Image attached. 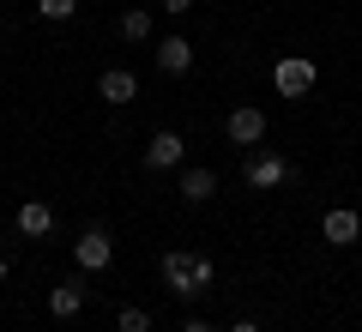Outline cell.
<instances>
[{
	"label": "cell",
	"instance_id": "cell-2",
	"mask_svg": "<svg viewBox=\"0 0 362 332\" xmlns=\"http://www.w3.org/2000/svg\"><path fill=\"white\" fill-rule=\"evenodd\" d=\"M314 79H320V67H314L308 55H284V61L272 67V85H278V97H308Z\"/></svg>",
	"mask_w": 362,
	"mask_h": 332
},
{
	"label": "cell",
	"instance_id": "cell-5",
	"mask_svg": "<svg viewBox=\"0 0 362 332\" xmlns=\"http://www.w3.org/2000/svg\"><path fill=\"white\" fill-rule=\"evenodd\" d=\"M223 133H230V145H259V139H266V115H259L254 103H242V109H230Z\"/></svg>",
	"mask_w": 362,
	"mask_h": 332
},
{
	"label": "cell",
	"instance_id": "cell-18",
	"mask_svg": "<svg viewBox=\"0 0 362 332\" xmlns=\"http://www.w3.org/2000/svg\"><path fill=\"white\" fill-rule=\"evenodd\" d=\"M181 332H211V326H206V320H187V326H181Z\"/></svg>",
	"mask_w": 362,
	"mask_h": 332
},
{
	"label": "cell",
	"instance_id": "cell-8",
	"mask_svg": "<svg viewBox=\"0 0 362 332\" xmlns=\"http://www.w3.org/2000/svg\"><path fill=\"white\" fill-rule=\"evenodd\" d=\"M49 230H54V205H49V200H25V205H18V236L42 242Z\"/></svg>",
	"mask_w": 362,
	"mask_h": 332
},
{
	"label": "cell",
	"instance_id": "cell-17",
	"mask_svg": "<svg viewBox=\"0 0 362 332\" xmlns=\"http://www.w3.org/2000/svg\"><path fill=\"white\" fill-rule=\"evenodd\" d=\"M230 332H259V320H235V326Z\"/></svg>",
	"mask_w": 362,
	"mask_h": 332
},
{
	"label": "cell",
	"instance_id": "cell-14",
	"mask_svg": "<svg viewBox=\"0 0 362 332\" xmlns=\"http://www.w3.org/2000/svg\"><path fill=\"white\" fill-rule=\"evenodd\" d=\"M115 326H121V332H151V314L127 302V308H121V314H115Z\"/></svg>",
	"mask_w": 362,
	"mask_h": 332
},
{
	"label": "cell",
	"instance_id": "cell-12",
	"mask_svg": "<svg viewBox=\"0 0 362 332\" xmlns=\"http://www.w3.org/2000/svg\"><path fill=\"white\" fill-rule=\"evenodd\" d=\"M211 193H218V176H211V169H187V176H181V200L187 205H206Z\"/></svg>",
	"mask_w": 362,
	"mask_h": 332
},
{
	"label": "cell",
	"instance_id": "cell-19",
	"mask_svg": "<svg viewBox=\"0 0 362 332\" xmlns=\"http://www.w3.org/2000/svg\"><path fill=\"white\" fill-rule=\"evenodd\" d=\"M6 272H13V266H6V254H0V284H6Z\"/></svg>",
	"mask_w": 362,
	"mask_h": 332
},
{
	"label": "cell",
	"instance_id": "cell-11",
	"mask_svg": "<svg viewBox=\"0 0 362 332\" xmlns=\"http://www.w3.org/2000/svg\"><path fill=\"white\" fill-rule=\"evenodd\" d=\"M157 67H163V73H187V67H194V42L187 37H163L157 42Z\"/></svg>",
	"mask_w": 362,
	"mask_h": 332
},
{
	"label": "cell",
	"instance_id": "cell-6",
	"mask_svg": "<svg viewBox=\"0 0 362 332\" xmlns=\"http://www.w3.org/2000/svg\"><path fill=\"white\" fill-rule=\"evenodd\" d=\"M290 181V164L278 151H254L247 157V188H284Z\"/></svg>",
	"mask_w": 362,
	"mask_h": 332
},
{
	"label": "cell",
	"instance_id": "cell-9",
	"mask_svg": "<svg viewBox=\"0 0 362 332\" xmlns=\"http://www.w3.org/2000/svg\"><path fill=\"white\" fill-rule=\"evenodd\" d=\"M97 97H103V103H115V109H121V103H133V97H139V79H133L127 67H109V73L97 79Z\"/></svg>",
	"mask_w": 362,
	"mask_h": 332
},
{
	"label": "cell",
	"instance_id": "cell-13",
	"mask_svg": "<svg viewBox=\"0 0 362 332\" xmlns=\"http://www.w3.org/2000/svg\"><path fill=\"white\" fill-rule=\"evenodd\" d=\"M121 37L145 42V37H151V13H145V6H127V13H121Z\"/></svg>",
	"mask_w": 362,
	"mask_h": 332
},
{
	"label": "cell",
	"instance_id": "cell-1",
	"mask_svg": "<svg viewBox=\"0 0 362 332\" xmlns=\"http://www.w3.org/2000/svg\"><path fill=\"white\" fill-rule=\"evenodd\" d=\"M211 278H218V266H211L206 254H181V248H169V254H163V284L181 296V302H187V296H206Z\"/></svg>",
	"mask_w": 362,
	"mask_h": 332
},
{
	"label": "cell",
	"instance_id": "cell-7",
	"mask_svg": "<svg viewBox=\"0 0 362 332\" xmlns=\"http://www.w3.org/2000/svg\"><path fill=\"white\" fill-rule=\"evenodd\" d=\"M181 151H187V145H181L175 127H163V133H151V139H145V164H151V169H175Z\"/></svg>",
	"mask_w": 362,
	"mask_h": 332
},
{
	"label": "cell",
	"instance_id": "cell-4",
	"mask_svg": "<svg viewBox=\"0 0 362 332\" xmlns=\"http://www.w3.org/2000/svg\"><path fill=\"white\" fill-rule=\"evenodd\" d=\"M320 236H326L332 248H350V242H362V217L350 212V205H332V212L320 217Z\"/></svg>",
	"mask_w": 362,
	"mask_h": 332
},
{
	"label": "cell",
	"instance_id": "cell-3",
	"mask_svg": "<svg viewBox=\"0 0 362 332\" xmlns=\"http://www.w3.org/2000/svg\"><path fill=\"white\" fill-rule=\"evenodd\" d=\"M109 260H115V242H109V230H85L73 242V266L78 272H103Z\"/></svg>",
	"mask_w": 362,
	"mask_h": 332
},
{
	"label": "cell",
	"instance_id": "cell-16",
	"mask_svg": "<svg viewBox=\"0 0 362 332\" xmlns=\"http://www.w3.org/2000/svg\"><path fill=\"white\" fill-rule=\"evenodd\" d=\"M157 6H163L169 18H181V13H187V6H194V0H157Z\"/></svg>",
	"mask_w": 362,
	"mask_h": 332
},
{
	"label": "cell",
	"instance_id": "cell-10",
	"mask_svg": "<svg viewBox=\"0 0 362 332\" xmlns=\"http://www.w3.org/2000/svg\"><path fill=\"white\" fill-rule=\"evenodd\" d=\"M49 308H54L61 320H73L78 308H85V278H61V284L49 290Z\"/></svg>",
	"mask_w": 362,
	"mask_h": 332
},
{
	"label": "cell",
	"instance_id": "cell-15",
	"mask_svg": "<svg viewBox=\"0 0 362 332\" xmlns=\"http://www.w3.org/2000/svg\"><path fill=\"white\" fill-rule=\"evenodd\" d=\"M37 13L61 25V18H73V13H78V0H37Z\"/></svg>",
	"mask_w": 362,
	"mask_h": 332
}]
</instances>
